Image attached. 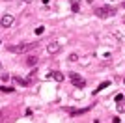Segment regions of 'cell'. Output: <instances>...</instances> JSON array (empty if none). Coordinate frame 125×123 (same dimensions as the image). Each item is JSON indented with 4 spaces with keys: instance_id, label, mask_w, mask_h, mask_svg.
Here are the masks:
<instances>
[{
    "instance_id": "obj_7",
    "label": "cell",
    "mask_w": 125,
    "mask_h": 123,
    "mask_svg": "<svg viewBox=\"0 0 125 123\" xmlns=\"http://www.w3.org/2000/svg\"><path fill=\"white\" fill-rule=\"evenodd\" d=\"M49 77H50V78H54L56 82H62V80H63V75H62V73H58V71L49 73V75H47V78H49Z\"/></svg>"
},
{
    "instance_id": "obj_15",
    "label": "cell",
    "mask_w": 125,
    "mask_h": 123,
    "mask_svg": "<svg viewBox=\"0 0 125 123\" xmlns=\"http://www.w3.org/2000/svg\"><path fill=\"white\" fill-rule=\"evenodd\" d=\"M0 69H2V65H0Z\"/></svg>"
},
{
    "instance_id": "obj_3",
    "label": "cell",
    "mask_w": 125,
    "mask_h": 123,
    "mask_svg": "<svg viewBox=\"0 0 125 123\" xmlns=\"http://www.w3.org/2000/svg\"><path fill=\"white\" fill-rule=\"evenodd\" d=\"M30 49H34V45H30V43H21V45H13V47H9V51H11V52H19V54L30 51Z\"/></svg>"
},
{
    "instance_id": "obj_11",
    "label": "cell",
    "mask_w": 125,
    "mask_h": 123,
    "mask_svg": "<svg viewBox=\"0 0 125 123\" xmlns=\"http://www.w3.org/2000/svg\"><path fill=\"white\" fill-rule=\"evenodd\" d=\"M43 32H45V28H43V26H37V28H35V34H37V36H41Z\"/></svg>"
},
{
    "instance_id": "obj_8",
    "label": "cell",
    "mask_w": 125,
    "mask_h": 123,
    "mask_svg": "<svg viewBox=\"0 0 125 123\" xmlns=\"http://www.w3.org/2000/svg\"><path fill=\"white\" fill-rule=\"evenodd\" d=\"M35 64H37V56H28L26 58V65L32 67V65H35Z\"/></svg>"
},
{
    "instance_id": "obj_14",
    "label": "cell",
    "mask_w": 125,
    "mask_h": 123,
    "mask_svg": "<svg viewBox=\"0 0 125 123\" xmlns=\"http://www.w3.org/2000/svg\"><path fill=\"white\" fill-rule=\"evenodd\" d=\"M0 117H2V112H0Z\"/></svg>"
},
{
    "instance_id": "obj_5",
    "label": "cell",
    "mask_w": 125,
    "mask_h": 123,
    "mask_svg": "<svg viewBox=\"0 0 125 123\" xmlns=\"http://www.w3.org/2000/svg\"><path fill=\"white\" fill-rule=\"evenodd\" d=\"M15 22V17L13 15H4V17H2V19H0V24H2V26H11V24H13Z\"/></svg>"
},
{
    "instance_id": "obj_4",
    "label": "cell",
    "mask_w": 125,
    "mask_h": 123,
    "mask_svg": "<svg viewBox=\"0 0 125 123\" xmlns=\"http://www.w3.org/2000/svg\"><path fill=\"white\" fill-rule=\"evenodd\" d=\"M69 78H71V82H73L75 86H78V88H84V86H86V80H82V77H78L76 73H71Z\"/></svg>"
},
{
    "instance_id": "obj_9",
    "label": "cell",
    "mask_w": 125,
    "mask_h": 123,
    "mask_svg": "<svg viewBox=\"0 0 125 123\" xmlns=\"http://www.w3.org/2000/svg\"><path fill=\"white\" fill-rule=\"evenodd\" d=\"M108 84H110V80H104V82H101V84L97 86V90H95V93H97V91H101V90H104Z\"/></svg>"
},
{
    "instance_id": "obj_6",
    "label": "cell",
    "mask_w": 125,
    "mask_h": 123,
    "mask_svg": "<svg viewBox=\"0 0 125 123\" xmlns=\"http://www.w3.org/2000/svg\"><path fill=\"white\" fill-rule=\"evenodd\" d=\"M116 103H118V112H125V97L123 95H116Z\"/></svg>"
},
{
    "instance_id": "obj_16",
    "label": "cell",
    "mask_w": 125,
    "mask_h": 123,
    "mask_svg": "<svg viewBox=\"0 0 125 123\" xmlns=\"http://www.w3.org/2000/svg\"><path fill=\"white\" fill-rule=\"evenodd\" d=\"M110 2H114V0H110Z\"/></svg>"
},
{
    "instance_id": "obj_17",
    "label": "cell",
    "mask_w": 125,
    "mask_h": 123,
    "mask_svg": "<svg viewBox=\"0 0 125 123\" xmlns=\"http://www.w3.org/2000/svg\"><path fill=\"white\" fill-rule=\"evenodd\" d=\"M123 84H125V80H123Z\"/></svg>"
},
{
    "instance_id": "obj_10",
    "label": "cell",
    "mask_w": 125,
    "mask_h": 123,
    "mask_svg": "<svg viewBox=\"0 0 125 123\" xmlns=\"http://www.w3.org/2000/svg\"><path fill=\"white\" fill-rule=\"evenodd\" d=\"M71 9H73V11H78V2H76V0H73V4H71Z\"/></svg>"
},
{
    "instance_id": "obj_12",
    "label": "cell",
    "mask_w": 125,
    "mask_h": 123,
    "mask_svg": "<svg viewBox=\"0 0 125 123\" xmlns=\"http://www.w3.org/2000/svg\"><path fill=\"white\" fill-rule=\"evenodd\" d=\"M0 91H6V93H11V91H13V88H0Z\"/></svg>"
},
{
    "instance_id": "obj_13",
    "label": "cell",
    "mask_w": 125,
    "mask_h": 123,
    "mask_svg": "<svg viewBox=\"0 0 125 123\" xmlns=\"http://www.w3.org/2000/svg\"><path fill=\"white\" fill-rule=\"evenodd\" d=\"M69 60H71V62H75V60H78V54H71V56H69Z\"/></svg>"
},
{
    "instance_id": "obj_1",
    "label": "cell",
    "mask_w": 125,
    "mask_h": 123,
    "mask_svg": "<svg viewBox=\"0 0 125 123\" xmlns=\"http://www.w3.org/2000/svg\"><path fill=\"white\" fill-rule=\"evenodd\" d=\"M60 51H62V41H50V43L47 45V54H49V56H54V54H58Z\"/></svg>"
},
{
    "instance_id": "obj_2",
    "label": "cell",
    "mask_w": 125,
    "mask_h": 123,
    "mask_svg": "<svg viewBox=\"0 0 125 123\" xmlns=\"http://www.w3.org/2000/svg\"><path fill=\"white\" fill-rule=\"evenodd\" d=\"M93 13L97 15V17H108V15H114V9L108 7V6H101V7H95Z\"/></svg>"
}]
</instances>
